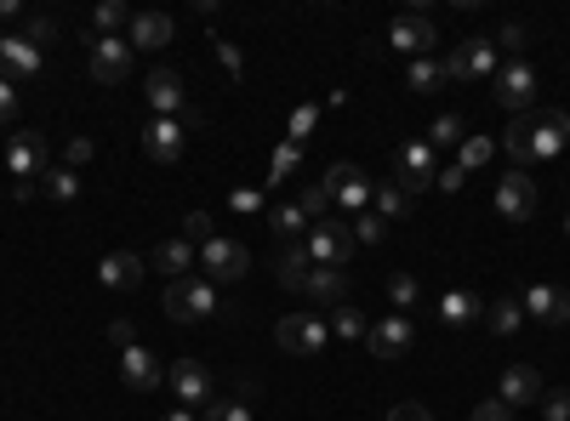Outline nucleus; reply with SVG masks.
Wrapping results in <instances>:
<instances>
[{"label": "nucleus", "instance_id": "nucleus-26", "mask_svg": "<svg viewBox=\"0 0 570 421\" xmlns=\"http://www.w3.org/2000/svg\"><path fill=\"white\" fill-rule=\"evenodd\" d=\"M166 40H171V17L166 12H137L132 17V52H137V46L155 52V46H166Z\"/></svg>", "mask_w": 570, "mask_h": 421}, {"label": "nucleus", "instance_id": "nucleus-38", "mask_svg": "<svg viewBox=\"0 0 570 421\" xmlns=\"http://www.w3.org/2000/svg\"><path fill=\"white\" fill-rule=\"evenodd\" d=\"M388 296H393V313H411L416 302H423V285H416V274H393Z\"/></svg>", "mask_w": 570, "mask_h": 421}, {"label": "nucleus", "instance_id": "nucleus-18", "mask_svg": "<svg viewBox=\"0 0 570 421\" xmlns=\"http://www.w3.org/2000/svg\"><path fill=\"white\" fill-rule=\"evenodd\" d=\"M120 382H126L132 393H155V387L166 382V370H160V359H155V354H148L143 342H137V348H126V354H120Z\"/></svg>", "mask_w": 570, "mask_h": 421}, {"label": "nucleus", "instance_id": "nucleus-7", "mask_svg": "<svg viewBox=\"0 0 570 421\" xmlns=\"http://www.w3.org/2000/svg\"><path fill=\"white\" fill-rule=\"evenodd\" d=\"M497 40H462L445 58V81H497Z\"/></svg>", "mask_w": 570, "mask_h": 421}, {"label": "nucleus", "instance_id": "nucleus-28", "mask_svg": "<svg viewBox=\"0 0 570 421\" xmlns=\"http://www.w3.org/2000/svg\"><path fill=\"white\" fill-rule=\"evenodd\" d=\"M371 211H377L383 222H400L411 211V194L393 188V183H377V188H371Z\"/></svg>", "mask_w": 570, "mask_h": 421}, {"label": "nucleus", "instance_id": "nucleus-4", "mask_svg": "<svg viewBox=\"0 0 570 421\" xmlns=\"http://www.w3.org/2000/svg\"><path fill=\"white\" fill-rule=\"evenodd\" d=\"M275 342L286 354H296V359H319V354H326V342H331V325H326V319H314V313H286L275 325Z\"/></svg>", "mask_w": 570, "mask_h": 421}, {"label": "nucleus", "instance_id": "nucleus-53", "mask_svg": "<svg viewBox=\"0 0 570 421\" xmlns=\"http://www.w3.org/2000/svg\"><path fill=\"white\" fill-rule=\"evenodd\" d=\"M388 421H434V410H423V405H393Z\"/></svg>", "mask_w": 570, "mask_h": 421}, {"label": "nucleus", "instance_id": "nucleus-40", "mask_svg": "<svg viewBox=\"0 0 570 421\" xmlns=\"http://www.w3.org/2000/svg\"><path fill=\"white\" fill-rule=\"evenodd\" d=\"M490 154H497V143H490V137H474V132H468V143L457 148V165H462V171H480V165H485Z\"/></svg>", "mask_w": 570, "mask_h": 421}, {"label": "nucleus", "instance_id": "nucleus-34", "mask_svg": "<svg viewBox=\"0 0 570 421\" xmlns=\"http://www.w3.org/2000/svg\"><path fill=\"white\" fill-rule=\"evenodd\" d=\"M296 165H303V148H296V143H280L275 160H268V188H286V177H291Z\"/></svg>", "mask_w": 570, "mask_h": 421}, {"label": "nucleus", "instance_id": "nucleus-22", "mask_svg": "<svg viewBox=\"0 0 570 421\" xmlns=\"http://www.w3.org/2000/svg\"><path fill=\"white\" fill-rule=\"evenodd\" d=\"M497 399H502L508 410L536 405V399H542V376H536L531 364H508V370H502V393H497Z\"/></svg>", "mask_w": 570, "mask_h": 421}, {"label": "nucleus", "instance_id": "nucleus-17", "mask_svg": "<svg viewBox=\"0 0 570 421\" xmlns=\"http://www.w3.org/2000/svg\"><path fill=\"white\" fill-rule=\"evenodd\" d=\"M7 165H12L17 183H35L40 171H46V137H40V132H17V137L7 143Z\"/></svg>", "mask_w": 570, "mask_h": 421}, {"label": "nucleus", "instance_id": "nucleus-35", "mask_svg": "<svg viewBox=\"0 0 570 421\" xmlns=\"http://www.w3.org/2000/svg\"><path fill=\"white\" fill-rule=\"evenodd\" d=\"M331 331H337V336H349V342H365L371 325H365V313H360L354 302H342V308H331Z\"/></svg>", "mask_w": 570, "mask_h": 421}, {"label": "nucleus", "instance_id": "nucleus-11", "mask_svg": "<svg viewBox=\"0 0 570 421\" xmlns=\"http://www.w3.org/2000/svg\"><path fill=\"white\" fill-rule=\"evenodd\" d=\"M497 103L508 114H531V103H536V69L525 58H513V63L497 69Z\"/></svg>", "mask_w": 570, "mask_h": 421}, {"label": "nucleus", "instance_id": "nucleus-51", "mask_svg": "<svg viewBox=\"0 0 570 421\" xmlns=\"http://www.w3.org/2000/svg\"><path fill=\"white\" fill-rule=\"evenodd\" d=\"M462 183H468V171H462V165H445L439 177H434V188H445V194H457Z\"/></svg>", "mask_w": 570, "mask_h": 421}, {"label": "nucleus", "instance_id": "nucleus-16", "mask_svg": "<svg viewBox=\"0 0 570 421\" xmlns=\"http://www.w3.org/2000/svg\"><path fill=\"white\" fill-rule=\"evenodd\" d=\"M497 216H508V222H531L536 216V183L525 177V171H508V177L497 183Z\"/></svg>", "mask_w": 570, "mask_h": 421}, {"label": "nucleus", "instance_id": "nucleus-47", "mask_svg": "<svg viewBox=\"0 0 570 421\" xmlns=\"http://www.w3.org/2000/svg\"><path fill=\"white\" fill-rule=\"evenodd\" d=\"M468 421H513V410H508L502 399H485V405L468 410Z\"/></svg>", "mask_w": 570, "mask_h": 421}, {"label": "nucleus", "instance_id": "nucleus-3", "mask_svg": "<svg viewBox=\"0 0 570 421\" xmlns=\"http://www.w3.org/2000/svg\"><path fill=\"white\" fill-rule=\"evenodd\" d=\"M245 268H252V251H245L240 239L211 234V239L201 245V280H211V285H240Z\"/></svg>", "mask_w": 570, "mask_h": 421}, {"label": "nucleus", "instance_id": "nucleus-56", "mask_svg": "<svg viewBox=\"0 0 570 421\" xmlns=\"http://www.w3.org/2000/svg\"><path fill=\"white\" fill-rule=\"evenodd\" d=\"M160 421H194V410H189V405H178V410H166Z\"/></svg>", "mask_w": 570, "mask_h": 421}, {"label": "nucleus", "instance_id": "nucleus-44", "mask_svg": "<svg viewBox=\"0 0 570 421\" xmlns=\"http://www.w3.org/2000/svg\"><path fill=\"white\" fill-rule=\"evenodd\" d=\"M109 342H114L120 354L137 348V325H132V319H109Z\"/></svg>", "mask_w": 570, "mask_h": 421}, {"label": "nucleus", "instance_id": "nucleus-50", "mask_svg": "<svg viewBox=\"0 0 570 421\" xmlns=\"http://www.w3.org/2000/svg\"><path fill=\"white\" fill-rule=\"evenodd\" d=\"M12 114H17V86L7 81V74H0V126H7Z\"/></svg>", "mask_w": 570, "mask_h": 421}, {"label": "nucleus", "instance_id": "nucleus-14", "mask_svg": "<svg viewBox=\"0 0 570 421\" xmlns=\"http://www.w3.org/2000/svg\"><path fill=\"white\" fill-rule=\"evenodd\" d=\"M166 382H171V393H178V405H189V410H206L211 405V370L201 359H178L166 370Z\"/></svg>", "mask_w": 570, "mask_h": 421}, {"label": "nucleus", "instance_id": "nucleus-30", "mask_svg": "<svg viewBox=\"0 0 570 421\" xmlns=\"http://www.w3.org/2000/svg\"><path fill=\"white\" fill-rule=\"evenodd\" d=\"M468 143V120L462 114H439L434 126H428V148L439 154V148H462Z\"/></svg>", "mask_w": 570, "mask_h": 421}, {"label": "nucleus", "instance_id": "nucleus-8", "mask_svg": "<svg viewBox=\"0 0 570 421\" xmlns=\"http://www.w3.org/2000/svg\"><path fill=\"white\" fill-rule=\"evenodd\" d=\"M92 81L126 86V81H132V40H120V35H92Z\"/></svg>", "mask_w": 570, "mask_h": 421}, {"label": "nucleus", "instance_id": "nucleus-13", "mask_svg": "<svg viewBox=\"0 0 570 421\" xmlns=\"http://www.w3.org/2000/svg\"><path fill=\"white\" fill-rule=\"evenodd\" d=\"M326 194H331V211H354V216L371 211V183H365V171L349 165V160L326 171Z\"/></svg>", "mask_w": 570, "mask_h": 421}, {"label": "nucleus", "instance_id": "nucleus-32", "mask_svg": "<svg viewBox=\"0 0 570 421\" xmlns=\"http://www.w3.org/2000/svg\"><path fill=\"white\" fill-rule=\"evenodd\" d=\"M439 313H445V325H468V319L485 313V302H480V296H468V290H451V296L439 302Z\"/></svg>", "mask_w": 570, "mask_h": 421}, {"label": "nucleus", "instance_id": "nucleus-10", "mask_svg": "<svg viewBox=\"0 0 570 421\" xmlns=\"http://www.w3.org/2000/svg\"><path fill=\"white\" fill-rule=\"evenodd\" d=\"M189 126L194 120H148V132H143V154L155 160V165H178L183 160V148H189Z\"/></svg>", "mask_w": 570, "mask_h": 421}, {"label": "nucleus", "instance_id": "nucleus-37", "mask_svg": "<svg viewBox=\"0 0 570 421\" xmlns=\"http://www.w3.org/2000/svg\"><path fill=\"white\" fill-rule=\"evenodd\" d=\"M46 200L74 206V200H81V177H74V171H46Z\"/></svg>", "mask_w": 570, "mask_h": 421}, {"label": "nucleus", "instance_id": "nucleus-25", "mask_svg": "<svg viewBox=\"0 0 570 421\" xmlns=\"http://www.w3.org/2000/svg\"><path fill=\"white\" fill-rule=\"evenodd\" d=\"M303 290L314 296V302H326V308H342L349 302V274H342V268H314Z\"/></svg>", "mask_w": 570, "mask_h": 421}, {"label": "nucleus", "instance_id": "nucleus-43", "mask_svg": "<svg viewBox=\"0 0 570 421\" xmlns=\"http://www.w3.org/2000/svg\"><path fill=\"white\" fill-rule=\"evenodd\" d=\"M206 421H252V410H245L240 399H211L206 405Z\"/></svg>", "mask_w": 570, "mask_h": 421}, {"label": "nucleus", "instance_id": "nucleus-49", "mask_svg": "<svg viewBox=\"0 0 570 421\" xmlns=\"http://www.w3.org/2000/svg\"><path fill=\"white\" fill-rule=\"evenodd\" d=\"M183 228H189V245H194V239L206 245V239H211V216H206V211H189V216H183Z\"/></svg>", "mask_w": 570, "mask_h": 421}, {"label": "nucleus", "instance_id": "nucleus-29", "mask_svg": "<svg viewBox=\"0 0 570 421\" xmlns=\"http://www.w3.org/2000/svg\"><path fill=\"white\" fill-rule=\"evenodd\" d=\"M405 81H411V91H423V97H434L439 86H451V81H445V63H434V58H411Z\"/></svg>", "mask_w": 570, "mask_h": 421}, {"label": "nucleus", "instance_id": "nucleus-12", "mask_svg": "<svg viewBox=\"0 0 570 421\" xmlns=\"http://www.w3.org/2000/svg\"><path fill=\"white\" fill-rule=\"evenodd\" d=\"M365 348L377 354V359H405L416 348V325H411V313H388L377 319V325L365 331Z\"/></svg>", "mask_w": 570, "mask_h": 421}, {"label": "nucleus", "instance_id": "nucleus-19", "mask_svg": "<svg viewBox=\"0 0 570 421\" xmlns=\"http://www.w3.org/2000/svg\"><path fill=\"white\" fill-rule=\"evenodd\" d=\"M148 274V262L137 251H109L104 262H97V280H104V290H137Z\"/></svg>", "mask_w": 570, "mask_h": 421}, {"label": "nucleus", "instance_id": "nucleus-23", "mask_svg": "<svg viewBox=\"0 0 570 421\" xmlns=\"http://www.w3.org/2000/svg\"><path fill=\"white\" fill-rule=\"evenodd\" d=\"M308 274H314L308 239H291V245H280V257H275V280H280L286 290H303V285H308Z\"/></svg>", "mask_w": 570, "mask_h": 421}, {"label": "nucleus", "instance_id": "nucleus-31", "mask_svg": "<svg viewBox=\"0 0 570 421\" xmlns=\"http://www.w3.org/2000/svg\"><path fill=\"white\" fill-rule=\"evenodd\" d=\"M485 325L497 331V336H513L519 325H525V308H519L513 296H502V302H490V308H485Z\"/></svg>", "mask_w": 570, "mask_h": 421}, {"label": "nucleus", "instance_id": "nucleus-55", "mask_svg": "<svg viewBox=\"0 0 570 421\" xmlns=\"http://www.w3.org/2000/svg\"><path fill=\"white\" fill-rule=\"evenodd\" d=\"M17 12H23V7H17V0H0V23H12Z\"/></svg>", "mask_w": 570, "mask_h": 421}, {"label": "nucleus", "instance_id": "nucleus-48", "mask_svg": "<svg viewBox=\"0 0 570 421\" xmlns=\"http://www.w3.org/2000/svg\"><path fill=\"white\" fill-rule=\"evenodd\" d=\"M542 421H570V393H548L542 399Z\"/></svg>", "mask_w": 570, "mask_h": 421}, {"label": "nucleus", "instance_id": "nucleus-5", "mask_svg": "<svg viewBox=\"0 0 570 421\" xmlns=\"http://www.w3.org/2000/svg\"><path fill=\"white\" fill-rule=\"evenodd\" d=\"M308 257H314V268H349V257H354L349 222H342V216L314 222V228H308Z\"/></svg>", "mask_w": 570, "mask_h": 421}, {"label": "nucleus", "instance_id": "nucleus-2", "mask_svg": "<svg viewBox=\"0 0 570 421\" xmlns=\"http://www.w3.org/2000/svg\"><path fill=\"white\" fill-rule=\"evenodd\" d=\"M217 285L201 280V274H189V280H171L166 290V313L178 319V325H194V319H217Z\"/></svg>", "mask_w": 570, "mask_h": 421}, {"label": "nucleus", "instance_id": "nucleus-57", "mask_svg": "<svg viewBox=\"0 0 570 421\" xmlns=\"http://www.w3.org/2000/svg\"><path fill=\"white\" fill-rule=\"evenodd\" d=\"M565 234H570V216H565Z\"/></svg>", "mask_w": 570, "mask_h": 421}, {"label": "nucleus", "instance_id": "nucleus-27", "mask_svg": "<svg viewBox=\"0 0 570 421\" xmlns=\"http://www.w3.org/2000/svg\"><path fill=\"white\" fill-rule=\"evenodd\" d=\"M268 228H275V239L280 245H291V239H303L308 234V216H303V206H275V211H268Z\"/></svg>", "mask_w": 570, "mask_h": 421}, {"label": "nucleus", "instance_id": "nucleus-42", "mask_svg": "<svg viewBox=\"0 0 570 421\" xmlns=\"http://www.w3.org/2000/svg\"><path fill=\"white\" fill-rule=\"evenodd\" d=\"M58 35H63V23H58V17H29V29H23V40H29L35 52H46V46H52Z\"/></svg>", "mask_w": 570, "mask_h": 421}, {"label": "nucleus", "instance_id": "nucleus-24", "mask_svg": "<svg viewBox=\"0 0 570 421\" xmlns=\"http://www.w3.org/2000/svg\"><path fill=\"white\" fill-rule=\"evenodd\" d=\"M148 268H155V274H171V280H189L194 268H201V257H194V245H189V239H166V245H155Z\"/></svg>", "mask_w": 570, "mask_h": 421}, {"label": "nucleus", "instance_id": "nucleus-39", "mask_svg": "<svg viewBox=\"0 0 570 421\" xmlns=\"http://www.w3.org/2000/svg\"><path fill=\"white\" fill-rule=\"evenodd\" d=\"M349 234H354V245H383V239H388V222H383L377 211H360V216L349 222Z\"/></svg>", "mask_w": 570, "mask_h": 421}, {"label": "nucleus", "instance_id": "nucleus-41", "mask_svg": "<svg viewBox=\"0 0 570 421\" xmlns=\"http://www.w3.org/2000/svg\"><path fill=\"white\" fill-rule=\"evenodd\" d=\"M319 114H326V103H303V109H296V114H291V137H286V143L303 148V143H308V132L319 126Z\"/></svg>", "mask_w": 570, "mask_h": 421}, {"label": "nucleus", "instance_id": "nucleus-46", "mask_svg": "<svg viewBox=\"0 0 570 421\" xmlns=\"http://www.w3.org/2000/svg\"><path fill=\"white\" fill-rule=\"evenodd\" d=\"M229 206H234L240 216H252V211H263V188H234V194H229Z\"/></svg>", "mask_w": 570, "mask_h": 421}, {"label": "nucleus", "instance_id": "nucleus-36", "mask_svg": "<svg viewBox=\"0 0 570 421\" xmlns=\"http://www.w3.org/2000/svg\"><path fill=\"white\" fill-rule=\"evenodd\" d=\"M296 206H303L308 228H314V222H326V216H331V194H326V183H308L303 194H296Z\"/></svg>", "mask_w": 570, "mask_h": 421}, {"label": "nucleus", "instance_id": "nucleus-6", "mask_svg": "<svg viewBox=\"0 0 570 421\" xmlns=\"http://www.w3.org/2000/svg\"><path fill=\"white\" fill-rule=\"evenodd\" d=\"M148 109H155L160 120H201L189 109V91H183V74L178 69H148Z\"/></svg>", "mask_w": 570, "mask_h": 421}, {"label": "nucleus", "instance_id": "nucleus-15", "mask_svg": "<svg viewBox=\"0 0 570 421\" xmlns=\"http://www.w3.org/2000/svg\"><path fill=\"white\" fill-rule=\"evenodd\" d=\"M434 23L423 17V12H400V17H393V29H388V46H393V52H405V58H428L434 52Z\"/></svg>", "mask_w": 570, "mask_h": 421}, {"label": "nucleus", "instance_id": "nucleus-1", "mask_svg": "<svg viewBox=\"0 0 570 421\" xmlns=\"http://www.w3.org/2000/svg\"><path fill=\"white\" fill-rule=\"evenodd\" d=\"M565 143H570V114H565V109L513 114V126L502 132V148L513 154V165H536V160H554Z\"/></svg>", "mask_w": 570, "mask_h": 421}, {"label": "nucleus", "instance_id": "nucleus-52", "mask_svg": "<svg viewBox=\"0 0 570 421\" xmlns=\"http://www.w3.org/2000/svg\"><path fill=\"white\" fill-rule=\"evenodd\" d=\"M211 46H217L222 69H229V74H245V63H240V46H229V40H211Z\"/></svg>", "mask_w": 570, "mask_h": 421}, {"label": "nucleus", "instance_id": "nucleus-33", "mask_svg": "<svg viewBox=\"0 0 570 421\" xmlns=\"http://www.w3.org/2000/svg\"><path fill=\"white\" fill-rule=\"evenodd\" d=\"M132 7H126V0H104V7H97L92 12V23H97V35H114V29H132Z\"/></svg>", "mask_w": 570, "mask_h": 421}, {"label": "nucleus", "instance_id": "nucleus-54", "mask_svg": "<svg viewBox=\"0 0 570 421\" xmlns=\"http://www.w3.org/2000/svg\"><path fill=\"white\" fill-rule=\"evenodd\" d=\"M92 160V137H69V165H86Z\"/></svg>", "mask_w": 570, "mask_h": 421}, {"label": "nucleus", "instance_id": "nucleus-20", "mask_svg": "<svg viewBox=\"0 0 570 421\" xmlns=\"http://www.w3.org/2000/svg\"><path fill=\"white\" fill-rule=\"evenodd\" d=\"M0 74L17 86V81H35L40 74V52L23 35H0Z\"/></svg>", "mask_w": 570, "mask_h": 421}, {"label": "nucleus", "instance_id": "nucleus-45", "mask_svg": "<svg viewBox=\"0 0 570 421\" xmlns=\"http://www.w3.org/2000/svg\"><path fill=\"white\" fill-rule=\"evenodd\" d=\"M497 52H508V58H519V52H525V29H519V23H502V35H497Z\"/></svg>", "mask_w": 570, "mask_h": 421}, {"label": "nucleus", "instance_id": "nucleus-21", "mask_svg": "<svg viewBox=\"0 0 570 421\" xmlns=\"http://www.w3.org/2000/svg\"><path fill=\"white\" fill-rule=\"evenodd\" d=\"M519 308H525V319H542V325H570V296L554 285H531Z\"/></svg>", "mask_w": 570, "mask_h": 421}, {"label": "nucleus", "instance_id": "nucleus-9", "mask_svg": "<svg viewBox=\"0 0 570 421\" xmlns=\"http://www.w3.org/2000/svg\"><path fill=\"white\" fill-rule=\"evenodd\" d=\"M434 177H439V160H434L428 137H423V143H405V148H400V160H393V188L423 194V188H434Z\"/></svg>", "mask_w": 570, "mask_h": 421}]
</instances>
